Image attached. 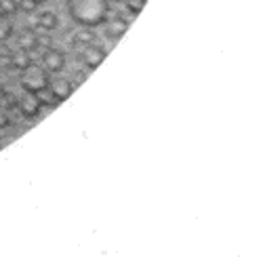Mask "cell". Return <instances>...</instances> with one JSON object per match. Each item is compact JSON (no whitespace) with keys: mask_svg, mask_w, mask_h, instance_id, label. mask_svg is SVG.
<instances>
[{"mask_svg":"<svg viewBox=\"0 0 263 257\" xmlns=\"http://www.w3.org/2000/svg\"><path fill=\"white\" fill-rule=\"evenodd\" d=\"M124 5H126V9L133 13V15H137V13H141V9H143V5H145V0H124Z\"/></svg>","mask_w":263,"mask_h":257,"instance_id":"obj_13","label":"cell"},{"mask_svg":"<svg viewBox=\"0 0 263 257\" xmlns=\"http://www.w3.org/2000/svg\"><path fill=\"white\" fill-rule=\"evenodd\" d=\"M19 9H24V13H34L38 9V0H19Z\"/></svg>","mask_w":263,"mask_h":257,"instance_id":"obj_14","label":"cell"},{"mask_svg":"<svg viewBox=\"0 0 263 257\" xmlns=\"http://www.w3.org/2000/svg\"><path fill=\"white\" fill-rule=\"evenodd\" d=\"M109 11V0H68V13L80 26H101Z\"/></svg>","mask_w":263,"mask_h":257,"instance_id":"obj_1","label":"cell"},{"mask_svg":"<svg viewBox=\"0 0 263 257\" xmlns=\"http://www.w3.org/2000/svg\"><path fill=\"white\" fill-rule=\"evenodd\" d=\"M105 49L95 45V42H91V45H84V51H82V61H84V66L89 68V70H97L103 59H105Z\"/></svg>","mask_w":263,"mask_h":257,"instance_id":"obj_5","label":"cell"},{"mask_svg":"<svg viewBox=\"0 0 263 257\" xmlns=\"http://www.w3.org/2000/svg\"><path fill=\"white\" fill-rule=\"evenodd\" d=\"M74 42H78V45H91V42H95V32L93 28H86L84 30H78L74 34Z\"/></svg>","mask_w":263,"mask_h":257,"instance_id":"obj_11","label":"cell"},{"mask_svg":"<svg viewBox=\"0 0 263 257\" xmlns=\"http://www.w3.org/2000/svg\"><path fill=\"white\" fill-rule=\"evenodd\" d=\"M49 89H51V93H53L55 101L59 103V101H65V99H68V97L72 95L74 84H72V80H70V78H65V76H57V74H55V78H49Z\"/></svg>","mask_w":263,"mask_h":257,"instance_id":"obj_3","label":"cell"},{"mask_svg":"<svg viewBox=\"0 0 263 257\" xmlns=\"http://www.w3.org/2000/svg\"><path fill=\"white\" fill-rule=\"evenodd\" d=\"M105 24V21H103ZM128 30V24L122 19V17H114V19H107V24H105V36L109 40H118L124 36V32Z\"/></svg>","mask_w":263,"mask_h":257,"instance_id":"obj_7","label":"cell"},{"mask_svg":"<svg viewBox=\"0 0 263 257\" xmlns=\"http://www.w3.org/2000/svg\"><path fill=\"white\" fill-rule=\"evenodd\" d=\"M17 105H19L21 116H26V118H34V116H38V112H40V99H38V95L32 93V91H24V93H21Z\"/></svg>","mask_w":263,"mask_h":257,"instance_id":"obj_6","label":"cell"},{"mask_svg":"<svg viewBox=\"0 0 263 257\" xmlns=\"http://www.w3.org/2000/svg\"><path fill=\"white\" fill-rule=\"evenodd\" d=\"M42 68L49 74H59L65 68V53L57 49H47L42 53Z\"/></svg>","mask_w":263,"mask_h":257,"instance_id":"obj_4","label":"cell"},{"mask_svg":"<svg viewBox=\"0 0 263 257\" xmlns=\"http://www.w3.org/2000/svg\"><path fill=\"white\" fill-rule=\"evenodd\" d=\"M49 84V72L38 66V63L30 61L28 66L21 70V87L24 91H32V93H38L40 89H45Z\"/></svg>","mask_w":263,"mask_h":257,"instance_id":"obj_2","label":"cell"},{"mask_svg":"<svg viewBox=\"0 0 263 257\" xmlns=\"http://www.w3.org/2000/svg\"><path fill=\"white\" fill-rule=\"evenodd\" d=\"M9 124V118L5 116V112H0V126H7Z\"/></svg>","mask_w":263,"mask_h":257,"instance_id":"obj_15","label":"cell"},{"mask_svg":"<svg viewBox=\"0 0 263 257\" xmlns=\"http://www.w3.org/2000/svg\"><path fill=\"white\" fill-rule=\"evenodd\" d=\"M19 11L17 0H0V13H7V15H15Z\"/></svg>","mask_w":263,"mask_h":257,"instance_id":"obj_12","label":"cell"},{"mask_svg":"<svg viewBox=\"0 0 263 257\" xmlns=\"http://www.w3.org/2000/svg\"><path fill=\"white\" fill-rule=\"evenodd\" d=\"M30 61H32V59H30V53H28L26 49H17V51L11 55V63H13L17 70H24Z\"/></svg>","mask_w":263,"mask_h":257,"instance_id":"obj_10","label":"cell"},{"mask_svg":"<svg viewBox=\"0 0 263 257\" xmlns=\"http://www.w3.org/2000/svg\"><path fill=\"white\" fill-rule=\"evenodd\" d=\"M38 26L45 30V32H53V30H57V26H59V17H57V13H53V11L40 13V17H38Z\"/></svg>","mask_w":263,"mask_h":257,"instance_id":"obj_8","label":"cell"},{"mask_svg":"<svg viewBox=\"0 0 263 257\" xmlns=\"http://www.w3.org/2000/svg\"><path fill=\"white\" fill-rule=\"evenodd\" d=\"M11 34H13V21H11V15L0 13V42L9 40Z\"/></svg>","mask_w":263,"mask_h":257,"instance_id":"obj_9","label":"cell"}]
</instances>
